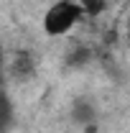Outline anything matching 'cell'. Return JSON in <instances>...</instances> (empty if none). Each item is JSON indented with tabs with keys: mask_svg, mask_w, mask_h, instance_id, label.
I'll return each mask as SVG.
<instances>
[{
	"mask_svg": "<svg viewBox=\"0 0 130 133\" xmlns=\"http://www.w3.org/2000/svg\"><path fill=\"white\" fill-rule=\"evenodd\" d=\"M89 56H92V54H89L87 46H74V49L66 54V64L77 69V66H84V64H87V62H89Z\"/></svg>",
	"mask_w": 130,
	"mask_h": 133,
	"instance_id": "obj_5",
	"label": "cell"
},
{
	"mask_svg": "<svg viewBox=\"0 0 130 133\" xmlns=\"http://www.w3.org/2000/svg\"><path fill=\"white\" fill-rule=\"evenodd\" d=\"M8 74L16 82L33 79V74H36V59H33V54L31 51H16L13 59H10V64H8Z\"/></svg>",
	"mask_w": 130,
	"mask_h": 133,
	"instance_id": "obj_2",
	"label": "cell"
},
{
	"mask_svg": "<svg viewBox=\"0 0 130 133\" xmlns=\"http://www.w3.org/2000/svg\"><path fill=\"white\" fill-rule=\"evenodd\" d=\"M82 13H89V16H97L105 10V0H82Z\"/></svg>",
	"mask_w": 130,
	"mask_h": 133,
	"instance_id": "obj_6",
	"label": "cell"
},
{
	"mask_svg": "<svg viewBox=\"0 0 130 133\" xmlns=\"http://www.w3.org/2000/svg\"><path fill=\"white\" fill-rule=\"evenodd\" d=\"M79 18H82V5L77 0H56L44 16V31L49 36H64L77 26Z\"/></svg>",
	"mask_w": 130,
	"mask_h": 133,
	"instance_id": "obj_1",
	"label": "cell"
},
{
	"mask_svg": "<svg viewBox=\"0 0 130 133\" xmlns=\"http://www.w3.org/2000/svg\"><path fill=\"white\" fill-rule=\"evenodd\" d=\"M71 120L77 123V125H89V123H95L97 120V108H95V102L87 97H79L74 105H71Z\"/></svg>",
	"mask_w": 130,
	"mask_h": 133,
	"instance_id": "obj_3",
	"label": "cell"
},
{
	"mask_svg": "<svg viewBox=\"0 0 130 133\" xmlns=\"http://www.w3.org/2000/svg\"><path fill=\"white\" fill-rule=\"evenodd\" d=\"M16 123V108L13 100L5 92V87H0V133H8Z\"/></svg>",
	"mask_w": 130,
	"mask_h": 133,
	"instance_id": "obj_4",
	"label": "cell"
}]
</instances>
